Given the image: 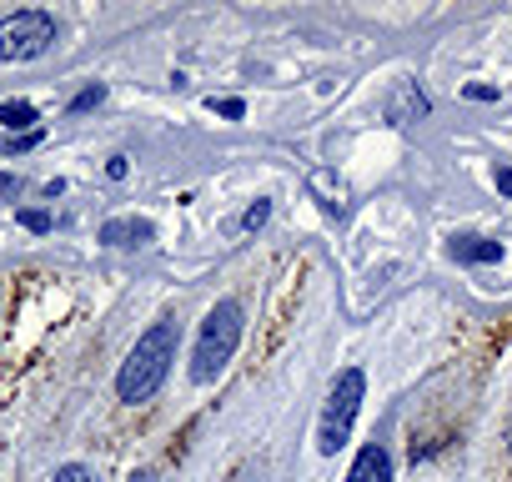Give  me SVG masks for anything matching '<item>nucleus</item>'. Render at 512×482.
<instances>
[{
  "label": "nucleus",
  "instance_id": "15",
  "mask_svg": "<svg viewBox=\"0 0 512 482\" xmlns=\"http://www.w3.org/2000/svg\"><path fill=\"white\" fill-rule=\"evenodd\" d=\"M106 101V86H86L76 101H71V111H91V106H101Z\"/></svg>",
  "mask_w": 512,
  "mask_h": 482
},
{
  "label": "nucleus",
  "instance_id": "1",
  "mask_svg": "<svg viewBox=\"0 0 512 482\" xmlns=\"http://www.w3.org/2000/svg\"><path fill=\"white\" fill-rule=\"evenodd\" d=\"M176 342H181V332H176L171 317L151 322V327L136 337V347H131V357L121 362V372H116V397L131 402V407H136V402H151V397L166 387V377H171Z\"/></svg>",
  "mask_w": 512,
  "mask_h": 482
},
{
  "label": "nucleus",
  "instance_id": "9",
  "mask_svg": "<svg viewBox=\"0 0 512 482\" xmlns=\"http://www.w3.org/2000/svg\"><path fill=\"white\" fill-rule=\"evenodd\" d=\"M312 191L322 196V206H327L332 216H347V206H352V201H347V186H342V181H332V171H312Z\"/></svg>",
  "mask_w": 512,
  "mask_h": 482
},
{
  "label": "nucleus",
  "instance_id": "10",
  "mask_svg": "<svg viewBox=\"0 0 512 482\" xmlns=\"http://www.w3.org/2000/svg\"><path fill=\"white\" fill-rule=\"evenodd\" d=\"M0 126H6V131H36V106L31 101H6V106H0Z\"/></svg>",
  "mask_w": 512,
  "mask_h": 482
},
{
  "label": "nucleus",
  "instance_id": "4",
  "mask_svg": "<svg viewBox=\"0 0 512 482\" xmlns=\"http://www.w3.org/2000/svg\"><path fill=\"white\" fill-rule=\"evenodd\" d=\"M56 46V21L46 11H16L0 21V61H41Z\"/></svg>",
  "mask_w": 512,
  "mask_h": 482
},
{
  "label": "nucleus",
  "instance_id": "19",
  "mask_svg": "<svg viewBox=\"0 0 512 482\" xmlns=\"http://www.w3.org/2000/svg\"><path fill=\"white\" fill-rule=\"evenodd\" d=\"M0 191H11V196H16V191H21V181H16V176H6V171H0Z\"/></svg>",
  "mask_w": 512,
  "mask_h": 482
},
{
  "label": "nucleus",
  "instance_id": "16",
  "mask_svg": "<svg viewBox=\"0 0 512 482\" xmlns=\"http://www.w3.org/2000/svg\"><path fill=\"white\" fill-rule=\"evenodd\" d=\"M462 96H467V101H497V86H467Z\"/></svg>",
  "mask_w": 512,
  "mask_h": 482
},
{
  "label": "nucleus",
  "instance_id": "17",
  "mask_svg": "<svg viewBox=\"0 0 512 482\" xmlns=\"http://www.w3.org/2000/svg\"><path fill=\"white\" fill-rule=\"evenodd\" d=\"M497 191L512 196V166H497Z\"/></svg>",
  "mask_w": 512,
  "mask_h": 482
},
{
  "label": "nucleus",
  "instance_id": "20",
  "mask_svg": "<svg viewBox=\"0 0 512 482\" xmlns=\"http://www.w3.org/2000/svg\"><path fill=\"white\" fill-rule=\"evenodd\" d=\"M131 482H156V472H136V477H131Z\"/></svg>",
  "mask_w": 512,
  "mask_h": 482
},
{
  "label": "nucleus",
  "instance_id": "6",
  "mask_svg": "<svg viewBox=\"0 0 512 482\" xmlns=\"http://www.w3.org/2000/svg\"><path fill=\"white\" fill-rule=\"evenodd\" d=\"M347 482H392V452L382 442H367L347 472Z\"/></svg>",
  "mask_w": 512,
  "mask_h": 482
},
{
  "label": "nucleus",
  "instance_id": "21",
  "mask_svg": "<svg viewBox=\"0 0 512 482\" xmlns=\"http://www.w3.org/2000/svg\"><path fill=\"white\" fill-rule=\"evenodd\" d=\"M507 442H512V422H507Z\"/></svg>",
  "mask_w": 512,
  "mask_h": 482
},
{
  "label": "nucleus",
  "instance_id": "14",
  "mask_svg": "<svg viewBox=\"0 0 512 482\" xmlns=\"http://www.w3.org/2000/svg\"><path fill=\"white\" fill-rule=\"evenodd\" d=\"M16 221H21L26 231H51V216H46V211H36V206H26V211H16Z\"/></svg>",
  "mask_w": 512,
  "mask_h": 482
},
{
  "label": "nucleus",
  "instance_id": "5",
  "mask_svg": "<svg viewBox=\"0 0 512 482\" xmlns=\"http://www.w3.org/2000/svg\"><path fill=\"white\" fill-rule=\"evenodd\" d=\"M151 236H156V226H151L146 216H116V221L101 226V241H106V247H146Z\"/></svg>",
  "mask_w": 512,
  "mask_h": 482
},
{
  "label": "nucleus",
  "instance_id": "13",
  "mask_svg": "<svg viewBox=\"0 0 512 482\" xmlns=\"http://www.w3.org/2000/svg\"><path fill=\"white\" fill-rule=\"evenodd\" d=\"M211 111H216V116H226V121H241V116H246V101H236V96L216 101V96H211Z\"/></svg>",
  "mask_w": 512,
  "mask_h": 482
},
{
  "label": "nucleus",
  "instance_id": "8",
  "mask_svg": "<svg viewBox=\"0 0 512 482\" xmlns=\"http://www.w3.org/2000/svg\"><path fill=\"white\" fill-rule=\"evenodd\" d=\"M387 116H392V126H407V121H417V116H427V96L407 81V86H397V96H392V106H387Z\"/></svg>",
  "mask_w": 512,
  "mask_h": 482
},
{
  "label": "nucleus",
  "instance_id": "18",
  "mask_svg": "<svg viewBox=\"0 0 512 482\" xmlns=\"http://www.w3.org/2000/svg\"><path fill=\"white\" fill-rule=\"evenodd\" d=\"M106 176H111V181H121V176H126V156H111V166H106Z\"/></svg>",
  "mask_w": 512,
  "mask_h": 482
},
{
  "label": "nucleus",
  "instance_id": "7",
  "mask_svg": "<svg viewBox=\"0 0 512 482\" xmlns=\"http://www.w3.org/2000/svg\"><path fill=\"white\" fill-rule=\"evenodd\" d=\"M457 262H472V267H487V262H497L502 257V241H487V236H472V231H462V236H452V247H447Z\"/></svg>",
  "mask_w": 512,
  "mask_h": 482
},
{
  "label": "nucleus",
  "instance_id": "2",
  "mask_svg": "<svg viewBox=\"0 0 512 482\" xmlns=\"http://www.w3.org/2000/svg\"><path fill=\"white\" fill-rule=\"evenodd\" d=\"M241 332H246V312H241V302H216L211 312H206V322H201V337H196V352H191V382L196 387H206V382H216L221 372H226V362L236 357V347H241Z\"/></svg>",
  "mask_w": 512,
  "mask_h": 482
},
{
  "label": "nucleus",
  "instance_id": "3",
  "mask_svg": "<svg viewBox=\"0 0 512 482\" xmlns=\"http://www.w3.org/2000/svg\"><path fill=\"white\" fill-rule=\"evenodd\" d=\"M362 397H367L362 367L337 372V382H332V392H327V407H322V417H317V452H322V457H337V452L347 447V437H352V427H357V412H362Z\"/></svg>",
  "mask_w": 512,
  "mask_h": 482
},
{
  "label": "nucleus",
  "instance_id": "11",
  "mask_svg": "<svg viewBox=\"0 0 512 482\" xmlns=\"http://www.w3.org/2000/svg\"><path fill=\"white\" fill-rule=\"evenodd\" d=\"M51 482H101V477H96V467H86V462H66V467H56Z\"/></svg>",
  "mask_w": 512,
  "mask_h": 482
},
{
  "label": "nucleus",
  "instance_id": "12",
  "mask_svg": "<svg viewBox=\"0 0 512 482\" xmlns=\"http://www.w3.org/2000/svg\"><path fill=\"white\" fill-rule=\"evenodd\" d=\"M267 216H272V201H256V206H246L241 226H246V231H262V226H267Z\"/></svg>",
  "mask_w": 512,
  "mask_h": 482
}]
</instances>
